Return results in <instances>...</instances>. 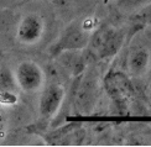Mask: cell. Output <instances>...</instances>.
Returning a JSON list of instances; mask_svg holds the SVG:
<instances>
[{
    "mask_svg": "<svg viewBox=\"0 0 151 147\" xmlns=\"http://www.w3.org/2000/svg\"><path fill=\"white\" fill-rule=\"evenodd\" d=\"M150 62V53L146 48L134 51L129 57V71L133 74H141L147 69Z\"/></svg>",
    "mask_w": 151,
    "mask_h": 147,
    "instance_id": "8",
    "label": "cell"
},
{
    "mask_svg": "<svg viewBox=\"0 0 151 147\" xmlns=\"http://www.w3.org/2000/svg\"><path fill=\"white\" fill-rule=\"evenodd\" d=\"M43 34H45L43 19L36 14H29L19 24L16 38L24 44H32L39 42Z\"/></svg>",
    "mask_w": 151,
    "mask_h": 147,
    "instance_id": "4",
    "label": "cell"
},
{
    "mask_svg": "<svg viewBox=\"0 0 151 147\" xmlns=\"http://www.w3.org/2000/svg\"><path fill=\"white\" fill-rule=\"evenodd\" d=\"M17 88L15 74L11 69L6 66L0 67V92H16Z\"/></svg>",
    "mask_w": 151,
    "mask_h": 147,
    "instance_id": "9",
    "label": "cell"
},
{
    "mask_svg": "<svg viewBox=\"0 0 151 147\" xmlns=\"http://www.w3.org/2000/svg\"><path fill=\"white\" fill-rule=\"evenodd\" d=\"M105 88L118 109L122 111L127 110L129 101L134 95V88L128 77L122 72L110 73L105 78Z\"/></svg>",
    "mask_w": 151,
    "mask_h": 147,
    "instance_id": "2",
    "label": "cell"
},
{
    "mask_svg": "<svg viewBox=\"0 0 151 147\" xmlns=\"http://www.w3.org/2000/svg\"><path fill=\"white\" fill-rule=\"evenodd\" d=\"M89 31H87L82 22H73L62 32L57 43L53 44L52 53L60 54L63 51H82L87 47L91 37Z\"/></svg>",
    "mask_w": 151,
    "mask_h": 147,
    "instance_id": "1",
    "label": "cell"
},
{
    "mask_svg": "<svg viewBox=\"0 0 151 147\" xmlns=\"http://www.w3.org/2000/svg\"><path fill=\"white\" fill-rule=\"evenodd\" d=\"M124 43V35L122 31L113 29L111 34L109 37L106 38L105 43L103 44V47L100 48V51L97 53V58L99 60H104V58H109V57L115 56L119 49L122 48Z\"/></svg>",
    "mask_w": 151,
    "mask_h": 147,
    "instance_id": "7",
    "label": "cell"
},
{
    "mask_svg": "<svg viewBox=\"0 0 151 147\" xmlns=\"http://www.w3.org/2000/svg\"><path fill=\"white\" fill-rule=\"evenodd\" d=\"M15 79L17 87L26 93L37 92L43 85L45 75L37 63L32 61H24L16 67Z\"/></svg>",
    "mask_w": 151,
    "mask_h": 147,
    "instance_id": "3",
    "label": "cell"
},
{
    "mask_svg": "<svg viewBox=\"0 0 151 147\" xmlns=\"http://www.w3.org/2000/svg\"><path fill=\"white\" fill-rule=\"evenodd\" d=\"M141 0H120V4L122 6H124V8H133V6L140 4Z\"/></svg>",
    "mask_w": 151,
    "mask_h": 147,
    "instance_id": "12",
    "label": "cell"
},
{
    "mask_svg": "<svg viewBox=\"0 0 151 147\" xmlns=\"http://www.w3.org/2000/svg\"><path fill=\"white\" fill-rule=\"evenodd\" d=\"M58 57V62L73 77H78L86 69V58L82 51H63Z\"/></svg>",
    "mask_w": 151,
    "mask_h": 147,
    "instance_id": "6",
    "label": "cell"
},
{
    "mask_svg": "<svg viewBox=\"0 0 151 147\" xmlns=\"http://www.w3.org/2000/svg\"><path fill=\"white\" fill-rule=\"evenodd\" d=\"M135 17L139 19V20L144 24H150L151 25V4L145 6V8H144Z\"/></svg>",
    "mask_w": 151,
    "mask_h": 147,
    "instance_id": "11",
    "label": "cell"
},
{
    "mask_svg": "<svg viewBox=\"0 0 151 147\" xmlns=\"http://www.w3.org/2000/svg\"><path fill=\"white\" fill-rule=\"evenodd\" d=\"M67 1L68 0H53V3L56 5H65V4H67Z\"/></svg>",
    "mask_w": 151,
    "mask_h": 147,
    "instance_id": "13",
    "label": "cell"
},
{
    "mask_svg": "<svg viewBox=\"0 0 151 147\" xmlns=\"http://www.w3.org/2000/svg\"><path fill=\"white\" fill-rule=\"evenodd\" d=\"M65 88L52 83L48 84L41 94L40 98V114L42 118L50 119L58 111L62 105V101L65 99Z\"/></svg>",
    "mask_w": 151,
    "mask_h": 147,
    "instance_id": "5",
    "label": "cell"
},
{
    "mask_svg": "<svg viewBox=\"0 0 151 147\" xmlns=\"http://www.w3.org/2000/svg\"><path fill=\"white\" fill-rule=\"evenodd\" d=\"M17 100L19 99L15 92H0V104L1 105H15Z\"/></svg>",
    "mask_w": 151,
    "mask_h": 147,
    "instance_id": "10",
    "label": "cell"
}]
</instances>
